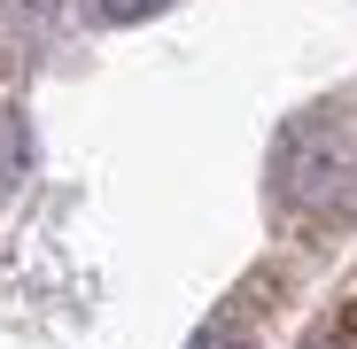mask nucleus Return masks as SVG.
I'll use <instances>...</instances> for the list:
<instances>
[{
  "label": "nucleus",
  "mask_w": 357,
  "mask_h": 349,
  "mask_svg": "<svg viewBox=\"0 0 357 349\" xmlns=\"http://www.w3.org/2000/svg\"><path fill=\"white\" fill-rule=\"evenodd\" d=\"M272 194L287 217H342L357 202V101H326L280 132Z\"/></svg>",
  "instance_id": "obj_1"
},
{
  "label": "nucleus",
  "mask_w": 357,
  "mask_h": 349,
  "mask_svg": "<svg viewBox=\"0 0 357 349\" xmlns=\"http://www.w3.org/2000/svg\"><path fill=\"white\" fill-rule=\"evenodd\" d=\"M187 349H257V318H249L241 303H225V311H218V318H210Z\"/></svg>",
  "instance_id": "obj_2"
},
{
  "label": "nucleus",
  "mask_w": 357,
  "mask_h": 349,
  "mask_svg": "<svg viewBox=\"0 0 357 349\" xmlns=\"http://www.w3.org/2000/svg\"><path fill=\"white\" fill-rule=\"evenodd\" d=\"M155 8H171V0H93V16H109V24H140Z\"/></svg>",
  "instance_id": "obj_3"
},
{
  "label": "nucleus",
  "mask_w": 357,
  "mask_h": 349,
  "mask_svg": "<svg viewBox=\"0 0 357 349\" xmlns=\"http://www.w3.org/2000/svg\"><path fill=\"white\" fill-rule=\"evenodd\" d=\"M311 349H357V326H334V334H319Z\"/></svg>",
  "instance_id": "obj_4"
}]
</instances>
